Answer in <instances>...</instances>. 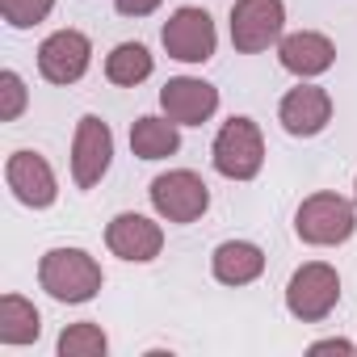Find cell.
<instances>
[{
    "label": "cell",
    "mask_w": 357,
    "mask_h": 357,
    "mask_svg": "<svg viewBox=\"0 0 357 357\" xmlns=\"http://www.w3.org/2000/svg\"><path fill=\"white\" fill-rule=\"evenodd\" d=\"M38 282L55 303H89L101 290L105 273L84 248H51L38 261Z\"/></svg>",
    "instance_id": "obj_1"
},
{
    "label": "cell",
    "mask_w": 357,
    "mask_h": 357,
    "mask_svg": "<svg viewBox=\"0 0 357 357\" xmlns=\"http://www.w3.org/2000/svg\"><path fill=\"white\" fill-rule=\"evenodd\" d=\"M160 43H164V51H168L172 59H181V63H206V59L215 55L219 34H215V22H211L206 9L185 5V9H176V13L164 22Z\"/></svg>",
    "instance_id": "obj_7"
},
{
    "label": "cell",
    "mask_w": 357,
    "mask_h": 357,
    "mask_svg": "<svg viewBox=\"0 0 357 357\" xmlns=\"http://www.w3.org/2000/svg\"><path fill=\"white\" fill-rule=\"evenodd\" d=\"M340 303V273L324 261H311L303 269H294L290 286H286V307L294 319L303 324H319L332 315V307Z\"/></svg>",
    "instance_id": "obj_5"
},
{
    "label": "cell",
    "mask_w": 357,
    "mask_h": 357,
    "mask_svg": "<svg viewBox=\"0 0 357 357\" xmlns=\"http://www.w3.org/2000/svg\"><path fill=\"white\" fill-rule=\"evenodd\" d=\"M26 109V80L17 72H0V122H17Z\"/></svg>",
    "instance_id": "obj_21"
},
{
    "label": "cell",
    "mask_w": 357,
    "mask_h": 357,
    "mask_svg": "<svg viewBox=\"0 0 357 357\" xmlns=\"http://www.w3.org/2000/svg\"><path fill=\"white\" fill-rule=\"evenodd\" d=\"M278 59H282L286 72L311 80V76H324L336 63V47H332V38H324L315 30H298V34H286L278 43Z\"/></svg>",
    "instance_id": "obj_14"
},
{
    "label": "cell",
    "mask_w": 357,
    "mask_h": 357,
    "mask_svg": "<svg viewBox=\"0 0 357 357\" xmlns=\"http://www.w3.org/2000/svg\"><path fill=\"white\" fill-rule=\"evenodd\" d=\"M51 9H55V0H0V17L13 30H30V26L47 22Z\"/></svg>",
    "instance_id": "obj_20"
},
{
    "label": "cell",
    "mask_w": 357,
    "mask_h": 357,
    "mask_svg": "<svg viewBox=\"0 0 357 357\" xmlns=\"http://www.w3.org/2000/svg\"><path fill=\"white\" fill-rule=\"evenodd\" d=\"M93 63V43L80 30H55L38 47V72L51 84H76Z\"/></svg>",
    "instance_id": "obj_10"
},
{
    "label": "cell",
    "mask_w": 357,
    "mask_h": 357,
    "mask_svg": "<svg viewBox=\"0 0 357 357\" xmlns=\"http://www.w3.org/2000/svg\"><path fill=\"white\" fill-rule=\"evenodd\" d=\"M278 122L286 126V135L294 139H311L332 122V97L319 84H298L282 97L278 105Z\"/></svg>",
    "instance_id": "obj_12"
},
{
    "label": "cell",
    "mask_w": 357,
    "mask_h": 357,
    "mask_svg": "<svg viewBox=\"0 0 357 357\" xmlns=\"http://www.w3.org/2000/svg\"><path fill=\"white\" fill-rule=\"evenodd\" d=\"M181 147V135H176V122L172 118H139L130 126V151L139 160H164Z\"/></svg>",
    "instance_id": "obj_16"
},
{
    "label": "cell",
    "mask_w": 357,
    "mask_h": 357,
    "mask_svg": "<svg viewBox=\"0 0 357 357\" xmlns=\"http://www.w3.org/2000/svg\"><path fill=\"white\" fill-rule=\"evenodd\" d=\"M151 68H155V59H151V51H147L143 43H118V47L105 55V76H109L114 84H122V89L143 84V80L151 76Z\"/></svg>",
    "instance_id": "obj_18"
},
{
    "label": "cell",
    "mask_w": 357,
    "mask_h": 357,
    "mask_svg": "<svg viewBox=\"0 0 357 357\" xmlns=\"http://www.w3.org/2000/svg\"><path fill=\"white\" fill-rule=\"evenodd\" d=\"M109 160H114V130L97 114H84L76 122V139H72V181H76V190H93L109 172Z\"/></svg>",
    "instance_id": "obj_8"
},
{
    "label": "cell",
    "mask_w": 357,
    "mask_h": 357,
    "mask_svg": "<svg viewBox=\"0 0 357 357\" xmlns=\"http://www.w3.org/2000/svg\"><path fill=\"white\" fill-rule=\"evenodd\" d=\"M114 5H118L122 17H147V13L160 9V0H114Z\"/></svg>",
    "instance_id": "obj_22"
},
{
    "label": "cell",
    "mask_w": 357,
    "mask_h": 357,
    "mask_svg": "<svg viewBox=\"0 0 357 357\" xmlns=\"http://www.w3.org/2000/svg\"><path fill=\"white\" fill-rule=\"evenodd\" d=\"M105 244H109V252L114 257H122V261H151V257H160V248H164V231H160V223H151L147 215H135V211H126V215H114L109 219V227H105Z\"/></svg>",
    "instance_id": "obj_13"
},
{
    "label": "cell",
    "mask_w": 357,
    "mask_h": 357,
    "mask_svg": "<svg viewBox=\"0 0 357 357\" xmlns=\"http://www.w3.org/2000/svg\"><path fill=\"white\" fill-rule=\"evenodd\" d=\"M5 181L13 190V198L22 206H34V211H47L55 198H59V185H55V172L51 164L38 155V151H13L5 160Z\"/></svg>",
    "instance_id": "obj_9"
},
{
    "label": "cell",
    "mask_w": 357,
    "mask_h": 357,
    "mask_svg": "<svg viewBox=\"0 0 357 357\" xmlns=\"http://www.w3.org/2000/svg\"><path fill=\"white\" fill-rule=\"evenodd\" d=\"M294 231H298L303 244L332 248V244H344L357 231V211L340 194H311L294 215Z\"/></svg>",
    "instance_id": "obj_3"
},
{
    "label": "cell",
    "mask_w": 357,
    "mask_h": 357,
    "mask_svg": "<svg viewBox=\"0 0 357 357\" xmlns=\"http://www.w3.org/2000/svg\"><path fill=\"white\" fill-rule=\"evenodd\" d=\"M211 160H215V172L227 176V181H252L265 164V139H261V126L252 118H231L219 126L215 135V147H211Z\"/></svg>",
    "instance_id": "obj_2"
},
{
    "label": "cell",
    "mask_w": 357,
    "mask_h": 357,
    "mask_svg": "<svg viewBox=\"0 0 357 357\" xmlns=\"http://www.w3.org/2000/svg\"><path fill=\"white\" fill-rule=\"evenodd\" d=\"M211 269H215V278L223 286H248V282H257L265 273V252L257 244H248V240H227V244L215 248Z\"/></svg>",
    "instance_id": "obj_15"
},
{
    "label": "cell",
    "mask_w": 357,
    "mask_h": 357,
    "mask_svg": "<svg viewBox=\"0 0 357 357\" xmlns=\"http://www.w3.org/2000/svg\"><path fill=\"white\" fill-rule=\"evenodd\" d=\"M147 194H151L155 215L168 219V223H194V219H202L206 206H211V190H206V181H202L198 172H190V168L160 172Z\"/></svg>",
    "instance_id": "obj_4"
},
{
    "label": "cell",
    "mask_w": 357,
    "mask_h": 357,
    "mask_svg": "<svg viewBox=\"0 0 357 357\" xmlns=\"http://www.w3.org/2000/svg\"><path fill=\"white\" fill-rule=\"evenodd\" d=\"M109 340L101 332V324H68L59 336V357H105Z\"/></svg>",
    "instance_id": "obj_19"
},
{
    "label": "cell",
    "mask_w": 357,
    "mask_h": 357,
    "mask_svg": "<svg viewBox=\"0 0 357 357\" xmlns=\"http://www.w3.org/2000/svg\"><path fill=\"white\" fill-rule=\"evenodd\" d=\"M353 349H357V344H349V340H340V336H336V340H315V344H311V353H353Z\"/></svg>",
    "instance_id": "obj_23"
},
{
    "label": "cell",
    "mask_w": 357,
    "mask_h": 357,
    "mask_svg": "<svg viewBox=\"0 0 357 357\" xmlns=\"http://www.w3.org/2000/svg\"><path fill=\"white\" fill-rule=\"evenodd\" d=\"M160 105L176 126H202L219 109V89L198 76H176L160 89Z\"/></svg>",
    "instance_id": "obj_11"
},
{
    "label": "cell",
    "mask_w": 357,
    "mask_h": 357,
    "mask_svg": "<svg viewBox=\"0 0 357 357\" xmlns=\"http://www.w3.org/2000/svg\"><path fill=\"white\" fill-rule=\"evenodd\" d=\"M286 5L282 0H236L231 5V43L240 55H261L282 43Z\"/></svg>",
    "instance_id": "obj_6"
},
{
    "label": "cell",
    "mask_w": 357,
    "mask_h": 357,
    "mask_svg": "<svg viewBox=\"0 0 357 357\" xmlns=\"http://www.w3.org/2000/svg\"><path fill=\"white\" fill-rule=\"evenodd\" d=\"M43 332V319L30 298L5 294L0 298V344H34Z\"/></svg>",
    "instance_id": "obj_17"
}]
</instances>
